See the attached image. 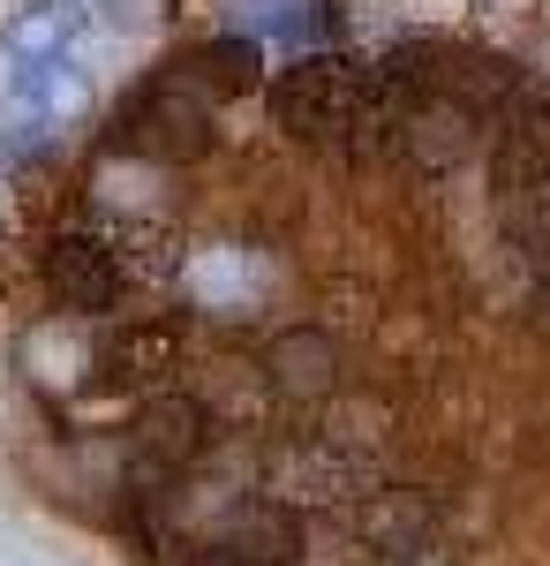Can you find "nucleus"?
Wrapping results in <instances>:
<instances>
[{
  "label": "nucleus",
  "instance_id": "11",
  "mask_svg": "<svg viewBox=\"0 0 550 566\" xmlns=\"http://www.w3.org/2000/svg\"><path fill=\"white\" fill-rule=\"evenodd\" d=\"M242 39H287L295 45V61L302 53H325V15H317V0H242Z\"/></svg>",
  "mask_w": 550,
  "mask_h": 566
},
{
  "label": "nucleus",
  "instance_id": "2",
  "mask_svg": "<svg viewBox=\"0 0 550 566\" xmlns=\"http://www.w3.org/2000/svg\"><path fill=\"white\" fill-rule=\"evenodd\" d=\"M121 144L159 159V167H189L212 151V98L189 76H159L121 106Z\"/></svg>",
  "mask_w": 550,
  "mask_h": 566
},
{
  "label": "nucleus",
  "instance_id": "9",
  "mask_svg": "<svg viewBox=\"0 0 550 566\" xmlns=\"http://www.w3.org/2000/svg\"><path fill=\"white\" fill-rule=\"evenodd\" d=\"M68 39H76V0H39V8H23L15 31H8V76L61 69V61H68Z\"/></svg>",
  "mask_w": 550,
  "mask_h": 566
},
{
  "label": "nucleus",
  "instance_id": "10",
  "mask_svg": "<svg viewBox=\"0 0 550 566\" xmlns=\"http://www.w3.org/2000/svg\"><path fill=\"white\" fill-rule=\"evenodd\" d=\"M264 370H272V386L287 400H325L339 386V355L325 333H279L272 355H264Z\"/></svg>",
  "mask_w": 550,
  "mask_h": 566
},
{
  "label": "nucleus",
  "instance_id": "6",
  "mask_svg": "<svg viewBox=\"0 0 550 566\" xmlns=\"http://www.w3.org/2000/svg\"><path fill=\"white\" fill-rule=\"evenodd\" d=\"M98 370L114 386L167 392V378L181 370V325H167V317H128V325H114L106 348H98Z\"/></svg>",
  "mask_w": 550,
  "mask_h": 566
},
{
  "label": "nucleus",
  "instance_id": "8",
  "mask_svg": "<svg viewBox=\"0 0 550 566\" xmlns=\"http://www.w3.org/2000/svg\"><path fill=\"white\" fill-rule=\"evenodd\" d=\"M467 151H475V114H461L453 98H415V106L400 114L392 159H408V167H423V175H445V167H461Z\"/></svg>",
  "mask_w": 550,
  "mask_h": 566
},
{
  "label": "nucleus",
  "instance_id": "3",
  "mask_svg": "<svg viewBox=\"0 0 550 566\" xmlns=\"http://www.w3.org/2000/svg\"><path fill=\"white\" fill-rule=\"evenodd\" d=\"M45 295L61 310H76V317L114 310L121 303V258H114V242L91 234V227H61L45 242Z\"/></svg>",
  "mask_w": 550,
  "mask_h": 566
},
{
  "label": "nucleus",
  "instance_id": "1",
  "mask_svg": "<svg viewBox=\"0 0 550 566\" xmlns=\"http://www.w3.org/2000/svg\"><path fill=\"white\" fill-rule=\"evenodd\" d=\"M362 106H370V76L347 61V53H302L272 76V114L295 144L317 151H355L362 129Z\"/></svg>",
  "mask_w": 550,
  "mask_h": 566
},
{
  "label": "nucleus",
  "instance_id": "5",
  "mask_svg": "<svg viewBox=\"0 0 550 566\" xmlns=\"http://www.w3.org/2000/svg\"><path fill=\"white\" fill-rule=\"evenodd\" d=\"M302 552V514L287 499H234L212 528L219 566H287Z\"/></svg>",
  "mask_w": 550,
  "mask_h": 566
},
{
  "label": "nucleus",
  "instance_id": "12",
  "mask_svg": "<svg viewBox=\"0 0 550 566\" xmlns=\"http://www.w3.org/2000/svg\"><path fill=\"white\" fill-rule=\"evenodd\" d=\"M256 69H264V45L256 39H242V31H226V39H212L181 76L204 91V98H226V91H250L256 84Z\"/></svg>",
  "mask_w": 550,
  "mask_h": 566
},
{
  "label": "nucleus",
  "instance_id": "13",
  "mask_svg": "<svg viewBox=\"0 0 550 566\" xmlns=\"http://www.w3.org/2000/svg\"><path fill=\"white\" fill-rule=\"evenodd\" d=\"M506 205V227L520 250H536V258H550V189H528V197H498Z\"/></svg>",
  "mask_w": 550,
  "mask_h": 566
},
{
  "label": "nucleus",
  "instance_id": "4",
  "mask_svg": "<svg viewBox=\"0 0 550 566\" xmlns=\"http://www.w3.org/2000/svg\"><path fill=\"white\" fill-rule=\"evenodd\" d=\"M490 181L498 197L550 189V91H512V106L498 114V144H490Z\"/></svg>",
  "mask_w": 550,
  "mask_h": 566
},
{
  "label": "nucleus",
  "instance_id": "7",
  "mask_svg": "<svg viewBox=\"0 0 550 566\" xmlns=\"http://www.w3.org/2000/svg\"><path fill=\"white\" fill-rule=\"evenodd\" d=\"M204 438H212V416H204V400H189V392H151L144 416H136V453H144V469H159V476H181V469L204 453Z\"/></svg>",
  "mask_w": 550,
  "mask_h": 566
}]
</instances>
